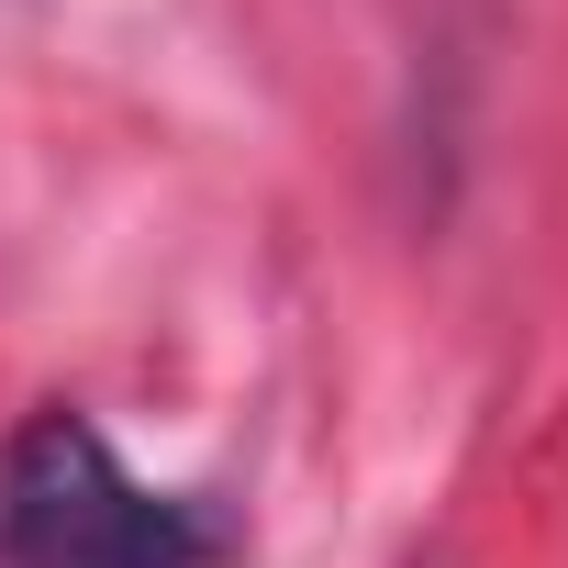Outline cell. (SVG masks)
<instances>
[{"mask_svg": "<svg viewBox=\"0 0 568 568\" xmlns=\"http://www.w3.org/2000/svg\"><path fill=\"white\" fill-rule=\"evenodd\" d=\"M245 535L190 501L145 490L112 435L68 402H45L0 446V568H234Z\"/></svg>", "mask_w": 568, "mask_h": 568, "instance_id": "cell-1", "label": "cell"}]
</instances>
